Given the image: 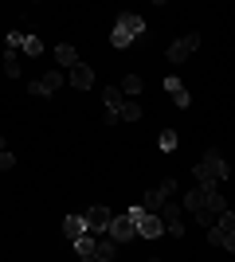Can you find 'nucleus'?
<instances>
[{
	"label": "nucleus",
	"instance_id": "f257e3e1",
	"mask_svg": "<svg viewBox=\"0 0 235 262\" xmlns=\"http://www.w3.org/2000/svg\"><path fill=\"white\" fill-rule=\"evenodd\" d=\"M192 176H196V184H224L231 168H227V157L220 149H208L200 164H192Z\"/></svg>",
	"mask_w": 235,
	"mask_h": 262
},
{
	"label": "nucleus",
	"instance_id": "f03ea898",
	"mask_svg": "<svg viewBox=\"0 0 235 262\" xmlns=\"http://www.w3.org/2000/svg\"><path fill=\"white\" fill-rule=\"evenodd\" d=\"M208 243L220 247V251H227V254L235 251V215H231V208H224L208 223Z\"/></svg>",
	"mask_w": 235,
	"mask_h": 262
},
{
	"label": "nucleus",
	"instance_id": "7ed1b4c3",
	"mask_svg": "<svg viewBox=\"0 0 235 262\" xmlns=\"http://www.w3.org/2000/svg\"><path fill=\"white\" fill-rule=\"evenodd\" d=\"M106 235H110V239L122 247V243H130V239L137 235V219L130 215V211H122V215H110V227H106Z\"/></svg>",
	"mask_w": 235,
	"mask_h": 262
},
{
	"label": "nucleus",
	"instance_id": "20e7f679",
	"mask_svg": "<svg viewBox=\"0 0 235 262\" xmlns=\"http://www.w3.org/2000/svg\"><path fill=\"white\" fill-rule=\"evenodd\" d=\"M110 215H114V211L106 208V204H94V208L82 211V223H87V231H94V235H106V227H110Z\"/></svg>",
	"mask_w": 235,
	"mask_h": 262
},
{
	"label": "nucleus",
	"instance_id": "39448f33",
	"mask_svg": "<svg viewBox=\"0 0 235 262\" xmlns=\"http://www.w3.org/2000/svg\"><path fill=\"white\" fill-rule=\"evenodd\" d=\"M200 47V32H188V35H180L177 43H168V63H184L192 51Z\"/></svg>",
	"mask_w": 235,
	"mask_h": 262
},
{
	"label": "nucleus",
	"instance_id": "423d86ee",
	"mask_svg": "<svg viewBox=\"0 0 235 262\" xmlns=\"http://www.w3.org/2000/svg\"><path fill=\"white\" fill-rule=\"evenodd\" d=\"M173 192H177V180H173V176H165V184H157V188H149V192H145L141 208H145V211H157L168 196H173Z\"/></svg>",
	"mask_w": 235,
	"mask_h": 262
},
{
	"label": "nucleus",
	"instance_id": "0eeeda50",
	"mask_svg": "<svg viewBox=\"0 0 235 262\" xmlns=\"http://www.w3.org/2000/svg\"><path fill=\"white\" fill-rule=\"evenodd\" d=\"M59 86H63V71H47L44 78H35L32 86H28V94H35V98H51Z\"/></svg>",
	"mask_w": 235,
	"mask_h": 262
},
{
	"label": "nucleus",
	"instance_id": "6e6552de",
	"mask_svg": "<svg viewBox=\"0 0 235 262\" xmlns=\"http://www.w3.org/2000/svg\"><path fill=\"white\" fill-rule=\"evenodd\" d=\"M161 231H165V219L157 215V211L141 208V215H137V235H141V239H157Z\"/></svg>",
	"mask_w": 235,
	"mask_h": 262
},
{
	"label": "nucleus",
	"instance_id": "1a4fd4ad",
	"mask_svg": "<svg viewBox=\"0 0 235 262\" xmlns=\"http://www.w3.org/2000/svg\"><path fill=\"white\" fill-rule=\"evenodd\" d=\"M94 243H98V235H94V231H82L78 239H71V247H75V254L82 262H94Z\"/></svg>",
	"mask_w": 235,
	"mask_h": 262
},
{
	"label": "nucleus",
	"instance_id": "9d476101",
	"mask_svg": "<svg viewBox=\"0 0 235 262\" xmlns=\"http://www.w3.org/2000/svg\"><path fill=\"white\" fill-rule=\"evenodd\" d=\"M118 28H122V32H130L134 39H137V35H145V20H141L137 12H118Z\"/></svg>",
	"mask_w": 235,
	"mask_h": 262
},
{
	"label": "nucleus",
	"instance_id": "9b49d317",
	"mask_svg": "<svg viewBox=\"0 0 235 262\" xmlns=\"http://www.w3.org/2000/svg\"><path fill=\"white\" fill-rule=\"evenodd\" d=\"M71 86H75V90H90V86H94V71H90L87 63H75V67H71Z\"/></svg>",
	"mask_w": 235,
	"mask_h": 262
},
{
	"label": "nucleus",
	"instance_id": "f8f14e48",
	"mask_svg": "<svg viewBox=\"0 0 235 262\" xmlns=\"http://www.w3.org/2000/svg\"><path fill=\"white\" fill-rule=\"evenodd\" d=\"M118 258V243L110 239V235H98V243H94V262H114Z\"/></svg>",
	"mask_w": 235,
	"mask_h": 262
},
{
	"label": "nucleus",
	"instance_id": "ddd939ff",
	"mask_svg": "<svg viewBox=\"0 0 235 262\" xmlns=\"http://www.w3.org/2000/svg\"><path fill=\"white\" fill-rule=\"evenodd\" d=\"M165 90H168V94H173V102H177L180 110H184V106H188V102H192V94H188V90H184V82H180L177 75H168V78H165Z\"/></svg>",
	"mask_w": 235,
	"mask_h": 262
},
{
	"label": "nucleus",
	"instance_id": "4468645a",
	"mask_svg": "<svg viewBox=\"0 0 235 262\" xmlns=\"http://www.w3.org/2000/svg\"><path fill=\"white\" fill-rule=\"evenodd\" d=\"M0 71H8V78H20L24 63H20V47H8L4 51V63H0Z\"/></svg>",
	"mask_w": 235,
	"mask_h": 262
},
{
	"label": "nucleus",
	"instance_id": "2eb2a0df",
	"mask_svg": "<svg viewBox=\"0 0 235 262\" xmlns=\"http://www.w3.org/2000/svg\"><path fill=\"white\" fill-rule=\"evenodd\" d=\"M102 102H106V114H114V118H118V106L125 102V94H122L118 86H102Z\"/></svg>",
	"mask_w": 235,
	"mask_h": 262
},
{
	"label": "nucleus",
	"instance_id": "dca6fc26",
	"mask_svg": "<svg viewBox=\"0 0 235 262\" xmlns=\"http://www.w3.org/2000/svg\"><path fill=\"white\" fill-rule=\"evenodd\" d=\"M118 121H141V106H137L134 98H125L122 106H118Z\"/></svg>",
	"mask_w": 235,
	"mask_h": 262
},
{
	"label": "nucleus",
	"instance_id": "f3484780",
	"mask_svg": "<svg viewBox=\"0 0 235 262\" xmlns=\"http://www.w3.org/2000/svg\"><path fill=\"white\" fill-rule=\"evenodd\" d=\"M204 192H208V184H200V188H188V196H184V208L180 211H196L204 204Z\"/></svg>",
	"mask_w": 235,
	"mask_h": 262
},
{
	"label": "nucleus",
	"instance_id": "a211bd4d",
	"mask_svg": "<svg viewBox=\"0 0 235 262\" xmlns=\"http://www.w3.org/2000/svg\"><path fill=\"white\" fill-rule=\"evenodd\" d=\"M82 231H87V223H82V215H67V219H63V235H67V239H78Z\"/></svg>",
	"mask_w": 235,
	"mask_h": 262
},
{
	"label": "nucleus",
	"instance_id": "6ab92c4d",
	"mask_svg": "<svg viewBox=\"0 0 235 262\" xmlns=\"http://www.w3.org/2000/svg\"><path fill=\"white\" fill-rule=\"evenodd\" d=\"M177 145H180L177 129H161V137H157V149H161V153H173Z\"/></svg>",
	"mask_w": 235,
	"mask_h": 262
},
{
	"label": "nucleus",
	"instance_id": "aec40b11",
	"mask_svg": "<svg viewBox=\"0 0 235 262\" xmlns=\"http://www.w3.org/2000/svg\"><path fill=\"white\" fill-rule=\"evenodd\" d=\"M55 59H59L63 67H75V63H78V51H75L71 43H59V47H55Z\"/></svg>",
	"mask_w": 235,
	"mask_h": 262
},
{
	"label": "nucleus",
	"instance_id": "412c9836",
	"mask_svg": "<svg viewBox=\"0 0 235 262\" xmlns=\"http://www.w3.org/2000/svg\"><path fill=\"white\" fill-rule=\"evenodd\" d=\"M110 43L118 47V51H122V47H130V43H134V35H130V32H122V28L114 24V32H110Z\"/></svg>",
	"mask_w": 235,
	"mask_h": 262
},
{
	"label": "nucleus",
	"instance_id": "4be33fe9",
	"mask_svg": "<svg viewBox=\"0 0 235 262\" xmlns=\"http://www.w3.org/2000/svg\"><path fill=\"white\" fill-rule=\"evenodd\" d=\"M20 51H24V55H39V51H44L39 35H24V39H20Z\"/></svg>",
	"mask_w": 235,
	"mask_h": 262
},
{
	"label": "nucleus",
	"instance_id": "5701e85b",
	"mask_svg": "<svg viewBox=\"0 0 235 262\" xmlns=\"http://www.w3.org/2000/svg\"><path fill=\"white\" fill-rule=\"evenodd\" d=\"M118 90H122V94H141V78H137V75H125Z\"/></svg>",
	"mask_w": 235,
	"mask_h": 262
},
{
	"label": "nucleus",
	"instance_id": "b1692460",
	"mask_svg": "<svg viewBox=\"0 0 235 262\" xmlns=\"http://www.w3.org/2000/svg\"><path fill=\"white\" fill-rule=\"evenodd\" d=\"M12 164H16V157H12V153H8V149H0V172H8Z\"/></svg>",
	"mask_w": 235,
	"mask_h": 262
},
{
	"label": "nucleus",
	"instance_id": "393cba45",
	"mask_svg": "<svg viewBox=\"0 0 235 262\" xmlns=\"http://www.w3.org/2000/svg\"><path fill=\"white\" fill-rule=\"evenodd\" d=\"M168 231H173V235L180 239V235H184V219H168Z\"/></svg>",
	"mask_w": 235,
	"mask_h": 262
},
{
	"label": "nucleus",
	"instance_id": "a878e982",
	"mask_svg": "<svg viewBox=\"0 0 235 262\" xmlns=\"http://www.w3.org/2000/svg\"><path fill=\"white\" fill-rule=\"evenodd\" d=\"M0 149H4V137H0Z\"/></svg>",
	"mask_w": 235,
	"mask_h": 262
},
{
	"label": "nucleus",
	"instance_id": "bb28decb",
	"mask_svg": "<svg viewBox=\"0 0 235 262\" xmlns=\"http://www.w3.org/2000/svg\"><path fill=\"white\" fill-rule=\"evenodd\" d=\"M153 4H165V0H153Z\"/></svg>",
	"mask_w": 235,
	"mask_h": 262
},
{
	"label": "nucleus",
	"instance_id": "cd10ccee",
	"mask_svg": "<svg viewBox=\"0 0 235 262\" xmlns=\"http://www.w3.org/2000/svg\"><path fill=\"white\" fill-rule=\"evenodd\" d=\"M35 4H39V0H35Z\"/></svg>",
	"mask_w": 235,
	"mask_h": 262
}]
</instances>
